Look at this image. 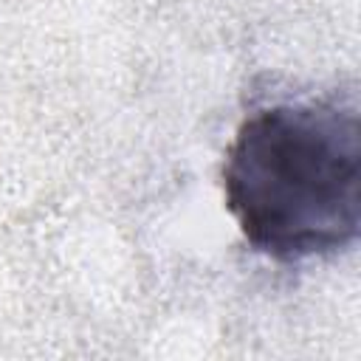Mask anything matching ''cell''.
<instances>
[{"label":"cell","mask_w":361,"mask_h":361,"mask_svg":"<svg viewBox=\"0 0 361 361\" xmlns=\"http://www.w3.org/2000/svg\"><path fill=\"white\" fill-rule=\"evenodd\" d=\"M223 192L245 243L274 259L353 245L361 228L355 104L299 102L257 110L228 144Z\"/></svg>","instance_id":"obj_1"}]
</instances>
